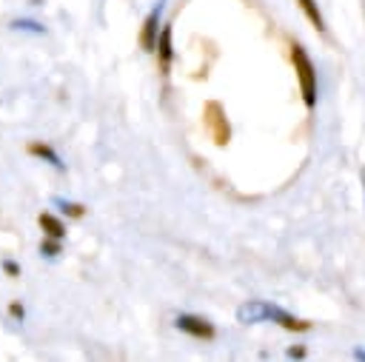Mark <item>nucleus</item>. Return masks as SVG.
Instances as JSON below:
<instances>
[{
	"instance_id": "f257e3e1",
	"label": "nucleus",
	"mask_w": 365,
	"mask_h": 362,
	"mask_svg": "<svg viewBox=\"0 0 365 362\" xmlns=\"http://www.w3.org/2000/svg\"><path fill=\"white\" fill-rule=\"evenodd\" d=\"M291 60H294V68L299 74V86H302V97L308 105H314L317 100V74H314V66L308 60V54L302 51V46H291Z\"/></svg>"
},
{
	"instance_id": "f03ea898",
	"label": "nucleus",
	"mask_w": 365,
	"mask_h": 362,
	"mask_svg": "<svg viewBox=\"0 0 365 362\" xmlns=\"http://www.w3.org/2000/svg\"><path fill=\"white\" fill-rule=\"evenodd\" d=\"M205 125H208V131H211V137H214L217 145H225L228 143V123H225L222 108L217 103H208V108H205Z\"/></svg>"
},
{
	"instance_id": "7ed1b4c3",
	"label": "nucleus",
	"mask_w": 365,
	"mask_h": 362,
	"mask_svg": "<svg viewBox=\"0 0 365 362\" xmlns=\"http://www.w3.org/2000/svg\"><path fill=\"white\" fill-rule=\"evenodd\" d=\"M177 328L185 331V333H191V336H200V339H211V336H214V328H211L205 319L191 316V314H180V316H177Z\"/></svg>"
},
{
	"instance_id": "20e7f679",
	"label": "nucleus",
	"mask_w": 365,
	"mask_h": 362,
	"mask_svg": "<svg viewBox=\"0 0 365 362\" xmlns=\"http://www.w3.org/2000/svg\"><path fill=\"white\" fill-rule=\"evenodd\" d=\"M157 23H160V6L145 17L143 31H140V46H143L145 51H154V48H157Z\"/></svg>"
},
{
	"instance_id": "39448f33",
	"label": "nucleus",
	"mask_w": 365,
	"mask_h": 362,
	"mask_svg": "<svg viewBox=\"0 0 365 362\" xmlns=\"http://www.w3.org/2000/svg\"><path fill=\"white\" fill-rule=\"evenodd\" d=\"M240 322H259V319H268L271 316V305L268 302H245L240 311H237Z\"/></svg>"
},
{
	"instance_id": "423d86ee",
	"label": "nucleus",
	"mask_w": 365,
	"mask_h": 362,
	"mask_svg": "<svg viewBox=\"0 0 365 362\" xmlns=\"http://www.w3.org/2000/svg\"><path fill=\"white\" fill-rule=\"evenodd\" d=\"M37 222H40V228H43L51 239H63L66 228H63V222H60L54 214H40V217H37Z\"/></svg>"
},
{
	"instance_id": "0eeeda50",
	"label": "nucleus",
	"mask_w": 365,
	"mask_h": 362,
	"mask_svg": "<svg viewBox=\"0 0 365 362\" xmlns=\"http://www.w3.org/2000/svg\"><path fill=\"white\" fill-rule=\"evenodd\" d=\"M29 154H34V157H43V160H48L54 168H63V162H60V157L48 148V145H43V143H31L29 145Z\"/></svg>"
},
{
	"instance_id": "6e6552de",
	"label": "nucleus",
	"mask_w": 365,
	"mask_h": 362,
	"mask_svg": "<svg viewBox=\"0 0 365 362\" xmlns=\"http://www.w3.org/2000/svg\"><path fill=\"white\" fill-rule=\"evenodd\" d=\"M157 51H160V60H163V68H165L168 60H171V29H168V26L163 29V34H160V40H157Z\"/></svg>"
},
{
	"instance_id": "1a4fd4ad",
	"label": "nucleus",
	"mask_w": 365,
	"mask_h": 362,
	"mask_svg": "<svg viewBox=\"0 0 365 362\" xmlns=\"http://www.w3.org/2000/svg\"><path fill=\"white\" fill-rule=\"evenodd\" d=\"M299 6H302V11L308 14V20L322 31L325 29V23H322V14H319V9H317V3L314 0H299Z\"/></svg>"
},
{
	"instance_id": "9d476101",
	"label": "nucleus",
	"mask_w": 365,
	"mask_h": 362,
	"mask_svg": "<svg viewBox=\"0 0 365 362\" xmlns=\"http://www.w3.org/2000/svg\"><path fill=\"white\" fill-rule=\"evenodd\" d=\"M57 205H60V208H63L68 217H83V214H86V208H83V205H77V202H66V200H57Z\"/></svg>"
},
{
	"instance_id": "9b49d317",
	"label": "nucleus",
	"mask_w": 365,
	"mask_h": 362,
	"mask_svg": "<svg viewBox=\"0 0 365 362\" xmlns=\"http://www.w3.org/2000/svg\"><path fill=\"white\" fill-rule=\"evenodd\" d=\"M57 251H60V245H57V242H43V254H46V257H54Z\"/></svg>"
},
{
	"instance_id": "f8f14e48",
	"label": "nucleus",
	"mask_w": 365,
	"mask_h": 362,
	"mask_svg": "<svg viewBox=\"0 0 365 362\" xmlns=\"http://www.w3.org/2000/svg\"><path fill=\"white\" fill-rule=\"evenodd\" d=\"M9 311H11V316H23V308H20V305H17V302H14V305H11V308H9Z\"/></svg>"
}]
</instances>
